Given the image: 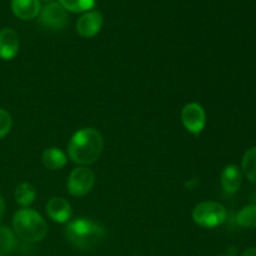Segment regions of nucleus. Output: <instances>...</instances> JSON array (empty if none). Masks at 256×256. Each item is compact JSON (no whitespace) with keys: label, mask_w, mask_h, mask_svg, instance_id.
Wrapping results in <instances>:
<instances>
[{"label":"nucleus","mask_w":256,"mask_h":256,"mask_svg":"<svg viewBox=\"0 0 256 256\" xmlns=\"http://www.w3.org/2000/svg\"><path fill=\"white\" fill-rule=\"evenodd\" d=\"M102 146V134L94 128H84L72 136L68 144V154L75 164L85 166L99 159Z\"/></svg>","instance_id":"f257e3e1"},{"label":"nucleus","mask_w":256,"mask_h":256,"mask_svg":"<svg viewBox=\"0 0 256 256\" xmlns=\"http://www.w3.org/2000/svg\"><path fill=\"white\" fill-rule=\"evenodd\" d=\"M64 234L72 246L85 250L96 246L104 239L105 229L92 220L78 218L68 222Z\"/></svg>","instance_id":"f03ea898"},{"label":"nucleus","mask_w":256,"mask_h":256,"mask_svg":"<svg viewBox=\"0 0 256 256\" xmlns=\"http://www.w3.org/2000/svg\"><path fill=\"white\" fill-rule=\"evenodd\" d=\"M15 235L28 242H42L48 234V224L42 215L32 209L18 210L12 218Z\"/></svg>","instance_id":"7ed1b4c3"},{"label":"nucleus","mask_w":256,"mask_h":256,"mask_svg":"<svg viewBox=\"0 0 256 256\" xmlns=\"http://www.w3.org/2000/svg\"><path fill=\"white\" fill-rule=\"evenodd\" d=\"M226 209L220 202H204L196 205L192 212V220L202 228H216L226 220Z\"/></svg>","instance_id":"20e7f679"},{"label":"nucleus","mask_w":256,"mask_h":256,"mask_svg":"<svg viewBox=\"0 0 256 256\" xmlns=\"http://www.w3.org/2000/svg\"><path fill=\"white\" fill-rule=\"evenodd\" d=\"M95 184V174L86 166H79L70 172L68 178V192L72 196H84Z\"/></svg>","instance_id":"39448f33"},{"label":"nucleus","mask_w":256,"mask_h":256,"mask_svg":"<svg viewBox=\"0 0 256 256\" xmlns=\"http://www.w3.org/2000/svg\"><path fill=\"white\" fill-rule=\"evenodd\" d=\"M182 122L185 129L194 135H199L206 124V114L204 108L198 102L185 105L182 112Z\"/></svg>","instance_id":"423d86ee"},{"label":"nucleus","mask_w":256,"mask_h":256,"mask_svg":"<svg viewBox=\"0 0 256 256\" xmlns=\"http://www.w3.org/2000/svg\"><path fill=\"white\" fill-rule=\"evenodd\" d=\"M40 22L54 30H62L68 22L66 10L60 2H49L40 10Z\"/></svg>","instance_id":"0eeeda50"},{"label":"nucleus","mask_w":256,"mask_h":256,"mask_svg":"<svg viewBox=\"0 0 256 256\" xmlns=\"http://www.w3.org/2000/svg\"><path fill=\"white\" fill-rule=\"evenodd\" d=\"M102 15L100 12H86L78 19L76 32L82 38H92L102 30Z\"/></svg>","instance_id":"6e6552de"},{"label":"nucleus","mask_w":256,"mask_h":256,"mask_svg":"<svg viewBox=\"0 0 256 256\" xmlns=\"http://www.w3.org/2000/svg\"><path fill=\"white\" fill-rule=\"evenodd\" d=\"M19 36L16 32L5 28L0 30V59L12 60L19 52Z\"/></svg>","instance_id":"1a4fd4ad"},{"label":"nucleus","mask_w":256,"mask_h":256,"mask_svg":"<svg viewBox=\"0 0 256 256\" xmlns=\"http://www.w3.org/2000/svg\"><path fill=\"white\" fill-rule=\"evenodd\" d=\"M46 212L50 219L55 222H68L72 218V206L64 198L55 196L48 202Z\"/></svg>","instance_id":"9d476101"},{"label":"nucleus","mask_w":256,"mask_h":256,"mask_svg":"<svg viewBox=\"0 0 256 256\" xmlns=\"http://www.w3.org/2000/svg\"><path fill=\"white\" fill-rule=\"evenodd\" d=\"M222 186L226 194L232 195L239 192L242 184V172L236 165H228L224 168L220 176Z\"/></svg>","instance_id":"9b49d317"},{"label":"nucleus","mask_w":256,"mask_h":256,"mask_svg":"<svg viewBox=\"0 0 256 256\" xmlns=\"http://www.w3.org/2000/svg\"><path fill=\"white\" fill-rule=\"evenodd\" d=\"M12 10L22 20H32L40 14L39 0H12Z\"/></svg>","instance_id":"f8f14e48"},{"label":"nucleus","mask_w":256,"mask_h":256,"mask_svg":"<svg viewBox=\"0 0 256 256\" xmlns=\"http://www.w3.org/2000/svg\"><path fill=\"white\" fill-rule=\"evenodd\" d=\"M42 162L44 166L49 170H59L65 166L68 158L64 152L58 148H49L42 155Z\"/></svg>","instance_id":"ddd939ff"},{"label":"nucleus","mask_w":256,"mask_h":256,"mask_svg":"<svg viewBox=\"0 0 256 256\" xmlns=\"http://www.w3.org/2000/svg\"><path fill=\"white\" fill-rule=\"evenodd\" d=\"M36 196V190H35L34 185L29 184V182H22L15 189V200L19 205L26 208L35 200Z\"/></svg>","instance_id":"4468645a"},{"label":"nucleus","mask_w":256,"mask_h":256,"mask_svg":"<svg viewBox=\"0 0 256 256\" xmlns=\"http://www.w3.org/2000/svg\"><path fill=\"white\" fill-rule=\"evenodd\" d=\"M242 169L245 176L256 184V146L250 148L242 160Z\"/></svg>","instance_id":"2eb2a0df"},{"label":"nucleus","mask_w":256,"mask_h":256,"mask_svg":"<svg viewBox=\"0 0 256 256\" xmlns=\"http://www.w3.org/2000/svg\"><path fill=\"white\" fill-rule=\"evenodd\" d=\"M236 222L242 228H248V229L256 228V204H250L242 208L238 212Z\"/></svg>","instance_id":"dca6fc26"},{"label":"nucleus","mask_w":256,"mask_h":256,"mask_svg":"<svg viewBox=\"0 0 256 256\" xmlns=\"http://www.w3.org/2000/svg\"><path fill=\"white\" fill-rule=\"evenodd\" d=\"M16 245L15 234L6 226H0V256H6Z\"/></svg>","instance_id":"f3484780"},{"label":"nucleus","mask_w":256,"mask_h":256,"mask_svg":"<svg viewBox=\"0 0 256 256\" xmlns=\"http://www.w3.org/2000/svg\"><path fill=\"white\" fill-rule=\"evenodd\" d=\"M59 2L68 12H86L94 6L95 0H59Z\"/></svg>","instance_id":"a211bd4d"},{"label":"nucleus","mask_w":256,"mask_h":256,"mask_svg":"<svg viewBox=\"0 0 256 256\" xmlns=\"http://www.w3.org/2000/svg\"><path fill=\"white\" fill-rule=\"evenodd\" d=\"M12 119L10 116V114L6 110L0 108V139L9 134L10 129H12Z\"/></svg>","instance_id":"6ab92c4d"},{"label":"nucleus","mask_w":256,"mask_h":256,"mask_svg":"<svg viewBox=\"0 0 256 256\" xmlns=\"http://www.w3.org/2000/svg\"><path fill=\"white\" fill-rule=\"evenodd\" d=\"M242 256H256V248H249L242 252Z\"/></svg>","instance_id":"aec40b11"},{"label":"nucleus","mask_w":256,"mask_h":256,"mask_svg":"<svg viewBox=\"0 0 256 256\" xmlns=\"http://www.w3.org/2000/svg\"><path fill=\"white\" fill-rule=\"evenodd\" d=\"M4 212H5V202H4V199H2V196L0 195V220L2 219Z\"/></svg>","instance_id":"412c9836"},{"label":"nucleus","mask_w":256,"mask_h":256,"mask_svg":"<svg viewBox=\"0 0 256 256\" xmlns=\"http://www.w3.org/2000/svg\"><path fill=\"white\" fill-rule=\"evenodd\" d=\"M44 2H52V0H44Z\"/></svg>","instance_id":"4be33fe9"}]
</instances>
